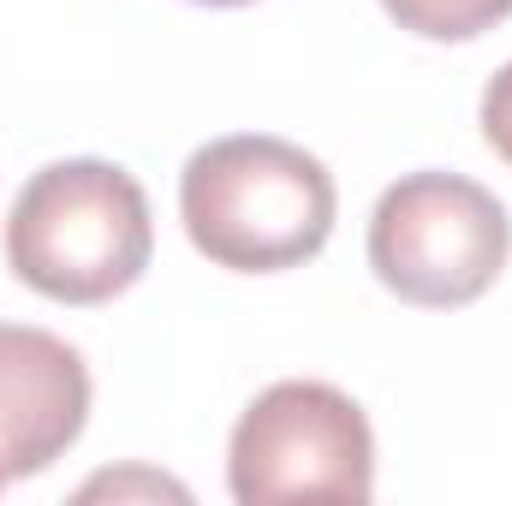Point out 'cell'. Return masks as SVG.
<instances>
[{
  "mask_svg": "<svg viewBox=\"0 0 512 506\" xmlns=\"http://www.w3.org/2000/svg\"><path fill=\"white\" fill-rule=\"evenodd\" d=\"M334 173L286 137H215L185 161L179 221L215 268L280 274L298 268L334 233Z\"/></svg>",
  "mask_w": 512,
  "mask_h": 506,
  "instance_id": "6da1fadb",
  "label": "cell"
},
{
  "mask_svg": "<svg viewBox=\"0 0 512 506\" xmlns=\"http://www.w3.org/2000/svg\"><path fill=\"white\" fill-rule=\"evenodd\" d=\"M149 251V197L114 161H54L18 191L6 215L12 274L54 304L120 298L149 268Z\"/></svg>",
  "mask_w": 512,
  "mask_h": 506,
  "instance_id": "7a4b0ae2",
  "label": "cell"
},
{
  "mask_svg": "<svg viewBox=\"0 0 512 506\" xmlns=\"http://www.w3.org/2000/svg\"><path fill=\"white\" fill-rule=\"evenodd\" d=\"M512 256V221L465 173H405L370 215V268L417 310L477 304Z\"/></svg>",
  "mask_w": 512,
  "mask_h": 506,
  "instance_id": "3957f363",
  "label": "cell"
},
{
  "mask_svg": "<svg viewBox=\"0 0 512 506\" xmlns=\"http://www.w3.org/2000/svg\"><path fill=\"white\" fill-rule=\"evenodd\" d=\"M227 489L239 506L274 501H370L376 435L352 393L328 381L262 387L227 447Z\"/></svg>",
  "mask_w": 512,
  "mask_h": 506,
  "instance_id": "277c9868",
  "label": "cell"
},
{
  "mask_svg": "<svg viewBox=\"0 0 512 506\" xmlns=\"http://www.w3.org/2000/svg\"><path fill=\"white\" fill-rule=\"evenodd\" d=\"M90 417V370L84 358L48 334L0 322V477L48 471Z\"/></svg>",
  "mask_w": 512,
  "mask_h": 506,
  "instance_id": "5b68a950",
  "label": "cell"
},
{
  "mask_svg": "<svg viewBox=\"0 0 512 506\" xmlns=\"http://www.w3.org/2000/svg\"><path fill=\"white\" fill-rule=\"evenodd\" d=\"M382 6L393 12L399 30L423 42H471L512 12V0H382Z\"/></svg>",
  "mask_w": 512,
  "mask_h": 506,
  "instance_id": "8992f818",
  "label": "cell"
},
{
  "mask_svg": "<svg viewBox=\"0 0 512 506\" xmlns=\"http://www.w3.org/2000/svg\"><path fill=\"white\" fill-rule=\"evenodd\" d=\"M483 137H489V149L512 167V60L489 78V90H483Z\"/></svg>",
  "mask_w": 512,
  "mask_h": 506,
  "instance_id": "52a82bcc",
  "label": "cell"
},
{
  "mask_svg": "<svg viewBox=\"0 0 512 506\" xmlns=\"http://www.w3.org/2000/svg\"><path fill=\"white\" fill-rule=\"evenodd\" d=\"M197 6H251V0H197Z\"/></svg>",
  "mask_w": 512,
  "mask_h": 506,
  "instance_id": "ba28073f",
  "label": "cell"
},
{
  "mask_svg": "<svg viewBox=\"0 0 512 506\" xmlns=\"http://www.w3.org/2000/svg\"><path fill=\"white\" fill-rule=\"evenodd\" d=\"M0 489H6V477H0Z\"/></svg>",
  "mask_w": 512,
  "mask_h": 506,
  "instance_id": "9c48e42d",
  "label": "cell"
}]
</instances>
